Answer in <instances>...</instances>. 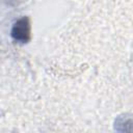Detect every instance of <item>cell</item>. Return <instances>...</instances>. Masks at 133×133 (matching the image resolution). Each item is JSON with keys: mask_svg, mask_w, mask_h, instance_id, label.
<instances>
[{"mask_svg": "<svg viewBox=\"0 0 133 133\" xmlns=\"http://www.w3.org/2000/svg\"><path fill=\"white\" fill-rule=\"evenodd\" d=\"M25 19L20 20L19 22H17L12 28V36L18 39V41H26L25 35L28 34V28L26 29V27H28V24L25 23Z\"/></svg>", "mask_w": 133, "mask_h": 133, "instance_id": "cell-1", "label": "cell"}]
</instances>
